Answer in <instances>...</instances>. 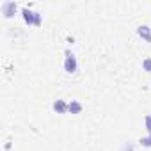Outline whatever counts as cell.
I'll return each instance as SVG.
<instances>
[{
  "label": "cell",
  "mask_w": 151,
  "mask_h": 151,
  "mask_svg": "<svg viewBox=\"0 0 151 151\" xmlns=\"http://www.w3.org/2000/svg\"><path fill=\"white\" fill-rule=\"evenodd\" d=\"M68 112H71V114H80V112H82V103L71 100V101L68 103Z\"/></svg>",
  "instance_id": "8992f818"
},
{
  "label": "cell",
  "mask_w": 151,
  "mask_h": 151,
  "mask_svg": "<svg viewBox=\"0 0 151 151\" xmlns=\"http://www.w3.org/2000/svg\"><path fill=\"white\" fill-rule=\"evenodd\" d=\"M144 123H146V128H147V133L151 135V116L147 114L146 117H144Z\"/></svg>",
  "instance_id": "9c48e42d"
},
{
  "label": "cell",
  "mask_w": 151,
  "mask_h": 151,
  "mask_svg": "<svg viewBox=\"0 0 151 151\" xmlns=\"http://www.w3.org/2000/svg\"><path fill=\"white\" fill-rule=\"evenodd\" d=\"M137 34H139V37H142L146 43H151V27H149V25H140V27L137 29Z\"/></svg>",
  "instance_id": "3957f363"
},
{
  "label": "cell",
  "mask_w": 151,
  "mask_h": 151,
  "mask_svg": "<svg viewBox=\"0 0 151 151\" xmlns=\"http://www.w3.org/2000/svg\"><path fill=\"white\" fill-rule=\"evenodd\" d=\"M142 68H144V71L151 73V57H147V59L142 60Z\"/></svg>",
  "instance_id": "ba28073f"
},
{
  "label": "cell",
  "mask_w": 151,
  "mask_h": 151,
  "mask_svg": "<svg viewBox=\"0 0 151 151\" xmlns=\"http://www.w3.org/2000/svg\"><path fill=\"white\" fill-rule=\"evenodd\" d=\"M41 23H43V18H41V13H36V23H34V25H37V27H39Z\"/></svg>",
  "instance_id": "30bf717a"
},
{
  "label": "cell",
  "mask_w": 151,
  "mask_h": 151,
  "mask_svg": "<svg viewBox=\"0 0 151 151\" xmlns=\"http://www.w3.org/2000/svg\"><path fill=\"white\" fill-rule=\"evenodd\" d=\"M139 142H140V146H144V147H151V135H146V137H142Z\"/></svg>",
  "instance_id": "52a82bcc"
},
{
  "label": "cell",
  "mask_w": 151,
  "mask_h": 151,
  "mask_svg": "<svg viewBox=\"0 0 151 151\" xmlns=\"http://www.w3.org/2000/svg\"><path fill=\"white\" fill-rule=\"evenodd\" d=\"M64 71L66 73H69V75H73L75 71L78 69V62H77V57H75L73 53H71V50H66L64 52Z\"/></svg>",
  "instance_id": "6da1fadb"
},
{
  "label": "cell",
  "mask_w": 151,
  "mask_h": 151,
  "mask_svg": "<svg viewBox=\"0 0 151 151\" xmlns=\"http://www.w3.org/2000/svg\"><path fill=\"white\" fill-rule=\"evenodd\" d=\"M52 109H53L57 114H66V112H68V103H66L64 100H55L53 105H52Z\"/></svg>",
  "instance_id": "5b68a950"
},
{
  "label": "cell",
  "mask_w": 151,
  "mask_h": 151,
  "mask_svg": "<svg viewBox=\"0 0 151 151\" xmlns=\"http://www.w3.org/2000/svg\"><path fill=\"white\" fill-rule=\"evenodd\" d=\"M22 14H23V20L27 25H34L36 23V13H32L29 7H23L22 9Z\"/></svg>",
  "instance_id": "277c9868"
},
{
  "label": "cell",
  "mask_w": 151,
  "mask_h": 151,
  "mask_svg": "<svg viewBox=\"0 0 151 151\" xmlns=\"http://www.w3.org/2000/svg\"><path fill=\"white\" fill-rule=\"evenodd\" d=\"M0 9H2V14H4L6 18H11V16H14L18 6H16V2H11V0H7V2L2 4V7H0Z\"/></svg>",
  "instance_id": "7a4b0ae2"
}]
</instances>
